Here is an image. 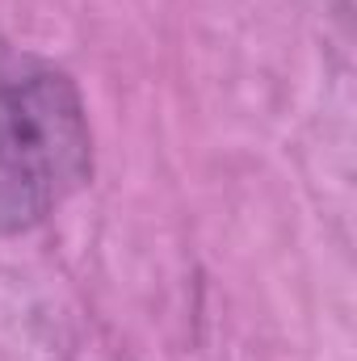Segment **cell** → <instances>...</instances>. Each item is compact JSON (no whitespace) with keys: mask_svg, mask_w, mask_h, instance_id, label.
<instances>
[{"mask_svg":"<svg viewBox=\"0 0 357 361\" xmlns=\"http://www.w3.org/2000/svg\"><path fill=\"white\" fill-rule=\"evenodd\" d=\"M92 173V135L76 85L30 72L0 85V231H30Z\"/></svg>","mask_w":357,"mask_h":361,"instance_id":"cell-1","label":"cell"}]
</instances>
